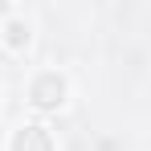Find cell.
Wrapping results in <instances>:
<instances>
[{"instance_id":"1","label":"cell","mask_w":151,"mask_h":151,"mask_svg":"<svg viewBox=\"0 0 151 151\" xmlns=\"http://www.w3.org/2000/svg\"><path fill=\"white\" fill-rule=\"evenodd\" d=\"M25 98H29L33 110L49 114V110H57V106H65V98H70V82H65V74H57V70H37V74L29 78Z\"/></svg>"},{"instance_id":"2","label":"cell","mask_w":151,"mask_h":151,"mask_svg":"<svg viewBox=\"0 0 151 151\" xmlns=\"http://www.w3.org/2000/svg\"><path fill=\"white\" fill-rule=\"evenodd\" d=\"M8 151H53V135L41 123H21L8 139Z\"/></svg>"},{"instance_id":"3","label":"cell","mask_w":151,"mask_h":151,"mask_svg":"<svg viewBox=\"0 0 151 151\" xmlns=\"http://www.w3.org/2000/svg\"><path fill=\"white\" fill-rule=\"evenodd\" d=\"M0 37H4V45H8L12 53H25L29 45H33V25H29L25 17H12L8 25L0 29Z\"/></svg>"}]
</instances>
